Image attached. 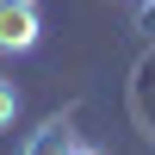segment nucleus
Masks as SVG:
<instances>
[{
	"label": "nucleus",
	"mask_w": 155,
	"mask_h": 155,
	"mask_svg": "<svg viewBox=\"0 0 155 155\" xmlns=\"http://www.w3.org/2000/svg\"><path fill=\"white\" fill-rule=\"evenodd\" d=\"M19 106H25V99H19V87H12L6 74H0V130H12V118H19Z\"/></svg>",
	"instance_id": "3"
},
{
	"label": "nucleus",
	"mask_w": 155,
	"mask_h": 155,
	"mask_svg": "<svg viewBox=\"0 0 155 155\" xmlns=\"http://www.w3.org/2000/svg\"><path fill=\"white\" fill-rule=\"evenodd\" d=\"M74 149H81V130H74L68 118H44L31 137H25L19 155H74Z\"/></svg>",
	"instance_id": "2"
},
{
	"label": "nucleus",
	"mask_w": 155,
	"mask_h": 155,
	"mask_svg": "<svg viewBox=\"0 0 155 155\" xmlns=\"http://www.w3.org/2000/svg\"><path fill=\"white\" fill-rule=\"evenodd\" d=\"M74 155H106V149H93V143H81V149H74Z\"/></svg>",
	"instance_id": "5"
},
{
	"label": "nucleus",
	"mask_w": 155,
	"mask_h": 155,
	"mask_svg": "<svg viewBox=\"0 0 155 155\" xmlns=\"http://www.w3.org/2000/svg\"><path fill=\"white\" fill-rule=\"evenodd\" d=\"M37 44H44L37 0H0V56H31Z\"/></svg>",
	"instance_id": "1"
},
{
	"label": "nucleus",
	"mask_w": 155,
	"mask_h": 155,
	"mask_svg": "<svg viewBox=\"0 0 155 155\" xmlns=\"http://www.w3.org/2000/svg\"><path fill=\"white\" fill-rule=\"evenodd\" d=\"M130 19H137V31H149V37H155V0H137Z\"/></svg>",
	"instance_id": "4"
}]
</instances>
